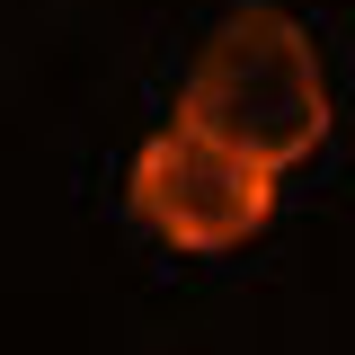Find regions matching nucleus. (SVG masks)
<instances>
[{
  "label": "nucleus",
  "instance_id": "2",
  "mask_svg": "<svg viewBox=\"0 0 355 355\" xmlns=\"http://www.w3.org/2000/svg\"><path fill=\"white\" fill-rule=\"evenodd\" d=\"M133 214L169 249L214 258V249H240L275 214V178L231 160V151H214L205 133H187V125H160L133 151Z\"/></svg>",
  "mask_w": 355,
  "mask_h": 355
},
{
  "label": "nucleus",
  "instance_id": "1",
  "mask_svg": "<svg viewBox=\"0 0 355 355\" xmlns=\"http://www.w3.org/2000/svg\"><path fill=\"white\" fill-rule=\"evenodd\" d=\"M178 125L205 133L214 151L249 160V169L284 178L293 160L320 151L329 133V80H320V53L284 9H231L214 27V44L196 53L187 98H178Z\"/></svg>",
  "mask_w": 355,
  "mask_h": 355
}]
</instances>
